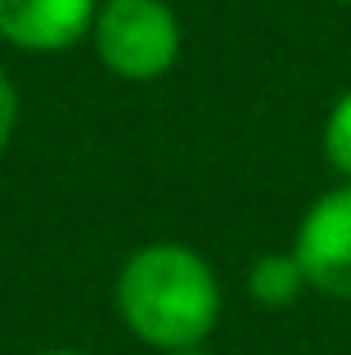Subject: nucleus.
I'll use <instances>...</instances> for the list:
<instances>
[{"instance_id":"1","label":"nucleus","mask_w":351,"mask_h":355,"mask_svg":"<svg viewBox=\"0 0 351 355\" xmlns=\"http://www.w3.org/2000/svg\"><path fill=\"white\" fill-rule=\"evenodd\" d=\"M113 302L135 342L158 355L194 351L221 324V279L198 248L158 239L122 261Z\"/></svg>"},{"instance_id":"2","label":"nucleus","mask_w":351,"mask_h":355,"mask_svg":"<svg viewBox=\"0 0 351 355\" xmlns=\"http://www.w3.org/2000/svg\"><path fill=\"white\" fill-rule=\"evenodd\" d=\"M90 45L104 72L131 86H149L176 72L185 50V27L167 0H99Z\"/></svg>"},{"instance_id":"3","label":"nucleus","mask_w":351,"mask_h":355,"mask_svg":"<svg viewBox=\"0 0 351 355\" xmlns=\"http://www.w3.org/2000/svg\"><path fill=\"white\" fill-rule=\"evenodd\" d=\"M293 257L307 275L311 293L351 302V184L325 189L298 220Z\"/></svg>"},{"instance_id":"4","label":"nucleus","mask_w":351,"mask_h":355,"mask_svg":"<svg viewBox=\"0 0 351 355\" xmlns=\"http://www.w3.org/2000/svg\"><path fill=\"white\" fill-rule=\"evenodd\" d=\"M99 0H0V41L23 54H63L90 36Z\"/></svg>"},{"instance_id":"5","label":"nucleus","mask_w":351,"mask_h":355,"mask_svg":"<svg viewBox=\"0 0 351 355\" xmlns=\"http://www.w3.org/2000/svg\"><path fill=\"white\" fill-rule=\"evenodd\" d=\"M311 293L307 275H302L293 248L284 252H262V257L248 266V297H252L262 311H289L302 297Z\"/></svg>"},{"instance_id":"6","label":"nucleus","mask_w":351,"mask_h":355,"mask_svg":"<svg viewBox=\"0 0 351 355\" xmlns=\"http://www.w3.org/2000/svg\"><path fill=\"white\" fill-rule=\"evenodd\" d=\"M320 153H325V162L351 184V86L334 99V108H329L325 130H320Z\"/></svg>"},{"instance_id":"7","label":"nucleus","mask_w":351,"mask_h":355,"mask_svg":"<svg viewBox=\"0 0 351 355\" xmlns=\"http://www.w3.org/2000/svg\"><path fill=\"white\" fill-rule=\"evenodd\" d=\"M14 130H18V90H14V81H9V72L0 68V153L9 148Z\"/></svg>"},{"instance_id":"8","label":"nucleus","mask_w":351,"mask_h":355,"mask_svg":"<svg viewBox=\"0 0 351 355\" xmlns=\"http://www.w3.org/2000/svg\"><path fill=\"white\" fill-rule=\"evenodd\" d=\"M36 355H86V351H72V347H54V351H36Z\"/></svg>"},{"instance_id":"9","label":"nucleus","mask_w":351,"mask_h":355,"mask_svg":"<svg viewBox=\"0 0 351 355\" xmlns=\"http://www.w3.org/2000/svg\"><path fill=\"white\" fill-rule=\"evenodd\" d=\"M171 355H212V351H203V347H194V351H171Z\"/></svg>"},{"instance_id":"10","label":"nucleus","mask_w":351,"mask_h":355,"mask_svg":"<svg viewBox=\"0 0 351 355\" xmlns=\"http://www.w3.org/2000/svg\"><path fill=\"white\" fill-rule=\"evenodd\" d=\"M338 5H351V0H338Z\"/></svg>"}]
</instances>
